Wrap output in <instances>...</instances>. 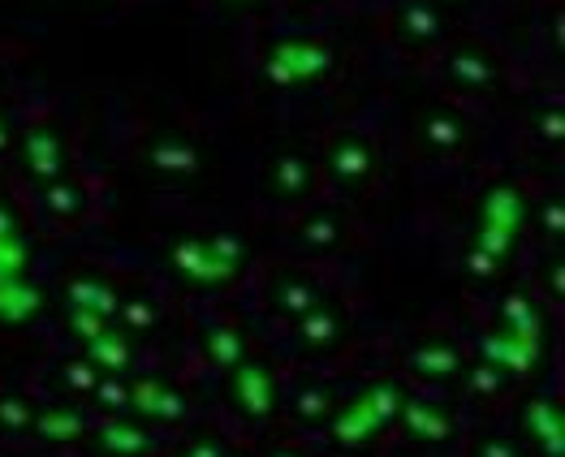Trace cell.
Instances as JSON below:
<instances>
[{"instance_id": "6da1fadb", "label": "cell", "mask_w": 565, "mask_h": 457, "mask_svg": "<svg viewBox=\"0 0 565 457\" xmlns=\"http://www.w3.org/2000/svg\"><path fill=\"white\" fill-rule=\"evenodd\" d=\"M527 221V203L513 186H492L479 199V233H475V250H484L488 259H506V250L513 246V237L522 233Z\"/></svg>"}, {"instance_id": "7a4b0ae2", "label": "cell", "mask_w": 565, "mask_h": 457, "mask_svg": "<svg viewBox=\"0 0 565 457\" xmlns=\"http://www.w3.org/2000/svg\"><path fill=\"white\" fill-rule=\"evenodd\" d=\"M333 60H337L333 48L320 44V40H281V44H273L264 69L277 87H302V82L324 78L333 69Z\"/></svg>"}, {"instance_id": "3957f363", "label": "cell", "mask_w": 565, "mask_h": 457, "mask_svg": "<svg viewBox=\"0 0 565 457\" xmlns=\"http://www.w3.org/2000/svg\"><path fill=\"white\" fill-rule=\"evenodd\" d=\"M229 393H233V405L251 419V423H264L273 410H277V380L264 363L255 358H242L237 367H229Z\"/></svg>"}, {"instance_id": "277c9868", "label": "cell", "mask_w": 565, "mask_h": 457, "mask_svg": "<svg viewBox=\"0 0 565 457\" xmlns=\"http://www.w3.org/2000/svg\"><path fill=\"white\" fill-rule=\"evenodd\" d=\"M130 410L134 414H143V419H152V423H177V419H186V410H190V401L186 393L169 384V380H160V376H147V380H134L130 384Z\"/></svg>"}, {"instance_id": "5b68a950", "label": "cell", "mask_w": 565, "mask_h": 457, "mask_svg": "<svg viewBox=\"0 0 565 457\" xmlns=\"http://www.w3.org/2000/svg\"><path fill=\"white\" fill-rule=\"evenodd\" d=\"M169 259H173V268H177L181 277H190L195 286H225L229 277H237V268L221 264L203 237H181V242H173Z\"/></svg>"}, {"instance_id": "8992f818", "label": "cell", "mask_w": 565, "mask_h": 457, "mask_svg": "<svg viewBox=\"0 0 565 457\" xmlns=\"http://www.w3.org/2000/svg\"><path fill=\"white\" fill-rule=\"evenodd\" d=\"M22 165L40 186H53V181L65 177V143H60V134L53 125H35L22 138Z\"/></svg>"}, {"instance_id": "52a82bcc", "label": "cell", "mask_w": 565, "mask_h": 457, "mask_svg": "<svg viewBox=\"0 0 565 457\" xmlns=\"http://www.w3.org/2000/svg\"><path fill=\"white\" fill-rule=\"evenodd\" d=\"M479 363H492V367L506 371V376H527V371L540 363V342L513 337L506 328H497V333L484 337V358H479Z\"/></svg>"}, {"instance_id": "ba28073f", "label": "cell", "mask_w": 565, "mask_h": 457, "mask_svg": "<svg viewBox=\"0 0 565 457\" xmlns=\"http://www.w3.org/2000/svg\"><path fill=\"white\" fill-rule=\"evenodd\" d=\"M372 165H376V152H372V143H367L363 134H337V138H333V147H329V169H333L337 181L358 186V181L372 177Z\"/></svg>"}, {"instance_id": "9c48e42d", "label": "cell", "mask_w": 565, "mask_h": 457, "mask_svg": "<svg viewBox=\"0 0 565 457\" xmlns=\"http://www.w3.org/2000/svg\"><path fill=\"white\" fill-rule=\"evenodd\" d=\"M397 419L406 423V436H410V441H423V445H441V441L453 436V414H445L436 401L406 398Z\"/></svg>"}, {"instance_id": "30bf717a", "label": "cell", "mask_w": 565, "mask_h": 457, "mask_svg": "<svg viewBox=\"0 0 565 457\" xmlns=\"http://www.w3.org/2000/svg\"><path fill=\"white\" fill-rule=\"evenodd\" d=\"M380 432H385L380 414H376L363 398L345 401V405H341V414L333 419V441L345 445V449H363V445H367V441H376Z\"/></svg>"}, {"instance_id": "8fae6325", "label": "cell", "mask_w": 565, "mask_h": 457, "mask_svg": "<svg viewBox=\"0 0 565 457\" xmlns=\"http://www.w3.org/2000/svg\"><path fill=\"white\" fill-rule=\"evenodd\" d=\"M445 69H450V78L457 87H470V91H484V87H492V82L501 78L497 60L488 57L484 48H475V44L453 48L450 57H445Z\"/></svg>"}, {"instance_id": "7c38bea8", "label": "cell", "mask_w": 565, "mask_h": 457, "mask_svg": "<svg viewBox=\"0 0 565 457\" xmlns=\"http://www.w3.org/2000/svg\"><path fill=\"white\" fill-rule=\"evenodd\" d=\"M397 18H401L406 40H414V44H436L445 35V9L432 0H401Z\"/></svg>"}, {"instance_id": "4fadbf2b", "label": "cell", "mask_w": 565, "mask_h": 457, "mask_svg": "<svg viewBox=\"0 0 565 457\" xmlns=\"http://www.w3.org/2000/svg\"><path fill=\"white\" fill-rule=\"evenodd\" d=\"M40 306H44V293L31 286V281H22V277H0V324L18 328V324L35 320Z\"/></svg>"}, {"instance_id": "5bb4252c", "label": "cell", "mask_w": 565, "mask_h": 457, "mask_svg": "<svg viewBox=\"0 0 565 457\" xmlns=\"http://www.w3.org/2000/svg\"><path fill=\"white\" fill-rule=\"evenodd\" d=\"M311 160L302 152H281L273 165H268V190L277 199H302L311 190Z\"/></svg>"}, {"instance_id": "9a60e30c", "label": "cell", "mask_w": 565, "mask_h": 457, "mask_svg": "<svg viewBox=\"0 0 565 457\" xmlns=\"http://www.w3.org/2000/svg\"><path fill=\"white\" fill-rule=\"evenodd\" d=\"M147 160L152 169L169 172V177H186V172L199 169V147L181 134H160L152 147H147Z\"/></svg>"}, {"instance_id": "2e32d148", "label": "cell", "mask_w": 565, "mask_h": 457, "mask_svg": "<svg viewBox=\"0 0 565 457\" xmlns=\"http://www.w3.org/2000/svg\"><path fill=\"white\" fill-rule=\"evenodd\" d=\"M527 423H531V432H535V441H540L544 454L565 457V419H562V405H557V401H549V398L531 401Z\"/></svg>"}, {"instance_id": "e0dca14e", "label": "cell", "mask_w": 565, "mask_h": 457, "mask_svg": "<svg viewBox=\"0 0 565 457\" xmlns=\"http://www.w3.org/2000/svg\"><path fill=\"white\" fill-rule=\"evenodd\" d=\"M410 371L423 380H450L462 371V349L450 342H428L419 349H410Z\"/></svg>"}, {"instance_id": "ac0fdd59", "label": "cell", "mask_w": 565, "mask_h": 457, "mask_svg": "<svg viewBox=\"0 0 565 457\" xmlns=\"http://www.w3.org/2000/svg\"><path fill=\"white\" fill-rule=\"evenodd\" d=\"M87 363L100 367V371H109V376H121V371L130 367V337H125V328L104 324V328L87 342Z\"/></svg>"}, {"instance_id": "d6986e66", "label": "cell", "mask_w": 565, "mask_h": 457, "mask_svg": "<svg viewBox=\"0 0 565 457\" xmlns=\"http://www.w3.org/2000/svg\"><path fill=\"white\" fill-rule=\"evenodd\" d=\"M117 302L121 298H117V289L104 277H78V281H69V306H78V311H91L100 320H113Z\"/></svg>"}, {"instance_id": "ffe728a7", "label": "cell", "mask_w": 565, "mask_h": 457, "mask_svg": "<svg viewBox=\"0 0 565 457\" xmlns=\"http://www.w3.org/2000/svg\"><path fill=\"white\" fill-rule=\"evenodd\" d=\"M273 302H277L281 315L302 320L307 311H315V306L324 302V293H320V286H315L311 277H281L277 289H273Z\"/></svg>"}, {"instance_id": "44dd1931", "label": "cell", "mask_w": 565, "mask_h": 457, "mask_svg": "<svg viewBox=\"0 0 565 457\" xmlns=\"http://www.w3.org/2000/svg\"><path fill=\"white\" fill-rule=\"evenodd\" d=\"M100 449L109 457H143L152 454V436L143 427H134L130 419H113L100 427Z\"/></svg>"}, {"instance_id": "7402d4cb", "label": "cell", "mask_w": 565, "mask_h": 457, "mask_svg": "<svg viewBox=\"0 0 565 457\" xmlns=\"http://www.w3.org/2000/svg\"><path fill=\"white\" fill-rule=\"evenodd\" d=\"M31 427H35V436L48 441V445H74V441L87 436V423H82V414H74V410H44V414L31 419Z\"/></svg>"}, {"instance_id": "603a6c76", "label": "cell", "mask_w": 565, "mask_h": 457, "mask_svg": "<svg viewBox=\"0 0 565 457\" xmlns=\"http://www.w3.org/2000/svg\"><path fill=\"white\" fill-rule=\"evenodd\" d=\"M341 333H345V315L333 311V306H324V302L298 320V337L307 345H333Z\"/></svg>"}, {"instance_id": "cb8c5ba5", "label": "cell", "mask_w": 565, "mask_h": 457, "mask_svg": "<svg viewBox=\"0 0 565 457\" xmlns=\"http://www.w3.org/2000/svg\"><path fill=\"white\" fill-rule=\"evenodd\" d=\"M423 138L436 152H453V147H462L466 125H462V116L453 113V109H432V113L423 116Z\"/></svg>"}, {"instance_id": "d4e9b609", "label": "cell", "mask_w": 565, "mask_h": 457, "mask_svg": "<svg viewBox=\"0 0 565 457\" xmlns=\"http://www.w3.org/2000/svg\"><path fill=\"white\" fill-rule=\"evenodd\" d=\"M44 203H48V212L57 216V221H78L82 212H87V190L78 186V181H69V177H60L53 186H44Z\"/></svg>"}, {"instance_id": "484cf974", "label": "cell", "mask_w": 565, "mask_h": 457, "mask_svg": "<svg viewBox=\"0 0 565 457\" xmlns=\"http://www.w3.org/2000/svg\"><path fill=\"white\" fill-rule=\"evenodd\" d=\"M203 345H208V358H212L217 367H237V363L246 358L242 333L229 328V324H208V328H203Z\"/></svg>"}, {"instance_id": "4316f807", "label": "cell", "mask_w": 565, "mask_h": 457, "mask_svg": "<svg viewBox=\"0 0 565 457\" xmlns=\"http://www.w3.org/2000/svg\"><path fill=\"white\" fill-rule=\"evenodd\" d=\"M501 320H506V333L540 342V311H535V302L527 293H509L506 306H501Z\"/></svg>"}, {"instance_id": "83f0119b", "label": "cell", "mask_w": 565, "mask_h": 457, "mask_svg": "<svg viewBox=\"0 0 565 457\" xmlns=\"http://www.w3.org/2000/svg\"><path fill=\"white\" fill-rule=\"evenodd\" d=\"M302 242H307V246H315V250L337 246L341 242V216H333V212H315V216L302 225Z\"/></svg>"}, {"instance_id": "f1b7e54d", "label": "cell", "mask_w": 565, "mask_h": 457, "mask_svg": "<svg viewBox=\"0 0 565 457\" xmlns=\"http://www.w3.org/2000/svg\"><path fill=\"white\" fill-rule=\"evenodd\" d=\"M363 401L380 414V423L389 427V423H397V414H401V405H406V393L397 389V384H376V389H367L363 393Z\"/></svg>"}, {"instance_id": "f546056e", "label": "cell", "mask_w": 565, "mask_h": 457, "mask_svg": "<svg viewBox=\"0 0 565 457\" xmlns=\"http://www.w3.org/2000/svg\"><path fill=\"white\" fill-rule=\"evenodd\" d=\"M26 264H31V246H26V237H22V233L0 237V277H22V272H26Z\"/></svg>"}, {"instance_id": "4dcf8cb0", "label": "cell", "mask_w": 565, "mask_h": 457, "mask_svg": "<svg viewBox=\"0 0 565 457\" xmlns=\"http://www.w3.org/2000/svg\"><path fill=\"white\" fill-rule=\"evenodd\" d=\"M91 398L100 401L104 410H113V414H125L130 410V384L121 376H100L96 389H91Z\"/></svg>"}, {"instance_id": "1f68e13d", "label": "cell", "mask_w": 565, "mask_h": 457, "mask_svg": "<svg viewBox=\"0 0 565 457\" xmlns=\"http://www.w3.org/2000/svg\"><path fill=\"white\" fill-rule=\"evenodd\" d=\"M208 246H212V255L229 264V268H242L246 264V242L237 237V233H212V237H203Z\"/></svg>"}, {"instance_id": "d6a6232c", "label": "cell", "mask_w": 565, "mask_h": 457, "mask_svg": "<svg viewBox=\"0 0 565 457\" xmlns=\"http://www.w3.org/2000/svg\"><path fill=\"white\" fill-rule=\"evenodd\" d=\"M117 311H121L125 328H139V333L156 328V306L147 298H125V302H117Z\"/></svg>"}, {"instance_id": "836d02e7", "label": "cell", "mask_w": 565, "mask_h": 457, "mask_svg": "<svg viewBox=\"0 0 565 457\" xmlns=\"http://www.w3.org/2000/svg\"><path fill=\"white\" fill-rule=\"evenodd\" d=\"M0 427L4 432H26L31 427V405L18 398V393L0 398Z\"/></svg>"}, {"instance_id": "e575fe53", "label": "cell", "mask_w": 565, "mask_h": 457, "mask_svg": "<svg viewBox=\"0 0 565 457\" xmlns=\"http://www.w3.org/2000/svg\"><path fill=\"white\" fill-rule=\"evenodd\" d=\"M506 384H509V376L506 371H497L492 363H479V367L470 371V389H475V393H484V398H497Z\"/></svg>"}, {"instance_id": "d590c367", "label": "cell", "mask_w": 565, "mask_h": 457, "mask_svg": "<svg viewBox=\"0 0 565 457\" xmlns=\"http://www.w3.org/2000/svg\"><path fill=\"white\" fill-rule=\"evenodd\" d=\"M293 410H298V419H324L329 414V393L324 389H302L293 398Z\"/></svg>"}, {"instance_id": "8d00e7d4", "label": "cell", "mask_w": 565, "mask_h": 457, "mask_svg": "<svg viewBox=\"0 0 565 457\" xmlns=\"http://www.w3.org/2000/svg\"><path fill=\"white\" fill-rule=\"evenodd\" d=\"M104 324H109V320H100V315H91V311H78V306L69 311V328H74V333L82 337V345L91 342V337H96V333H100Z\"/></svg>"}, {"instance_id": "74e56055", "label": "cell", "mask_w": 565, "mask_h": 457, "mask_svg": "<svg viewBox=\"0 0 565 457\" xmlns=\"http://www.w3.org/2000/svg\"><path fill=\"white\" fill-rule=\"evenodd\" d=\"M475 457H518V454H513L509 441H497V436H492V441H484V445L475 449Z\"/></svg>"}, {"instance_id": "f35d334b", "label": "cell", "mask_w": 565, "mask_h": 457, "mask_svg": "<svg viewBox=\"0 0 565 457\" xmlns=\"http://www.w3.org/2000/svg\"><path fill=\"white\" fill-rule=\"evenodd\" d=\"M13 233H22V225H18V212H13L9 203H0V237H13Z\"/></svg>"}, {"instance_id": "ab89813d", "label": "cell", "mask_w": 565, "mask_h": 457, "mask_svg": "<svg viewBox=\"0 0 565 457\" xmlns=\"http://www.w3.org/2000/svg\"><path fill=\"white\" fill-rule=\"evenodd\" d=\"M544 228H553V233H562V228H565V208H562V203H549V208H544Z\"/></svg>"}, {"instance_id": "60d3db41", "label": "cell", "mask_w": 565, "mask_h": 457, "mask_svg": "<svg viewBox=\"0 0 565 457\" xmlns=\"http://www.w3.org/2000/svg\"><path fill=\"white\" fill-rule=\"evenodd\" d=\"M186 457H221V449H217V445H195Z\"/></svg>"}, {"instance_id": "b9f144b4", "label": "cell", "mask_w": 565, "mask_h": 457, "mask_svg": "<svg viewBox=\"0 0 565 457\" xmlns=\"http://www.w3.org/2000/svg\"><path fill=\"white\" fill-rule=\"evenodd\" d=\"M432 4H441V9H462V4H470V0H432Z\"/></svg>"}, {"instance_id": "7bdbcfd3", "label": "cell", "mask_w": 565, "mask_h": 457, "mask_svg": "<svg viewBox=\"0 0 565 457\" xmlns=\"http://www.w3.org/2000/svg\"><path fill=\"white\" fill-rule=\"evenodd\" d=\"M9 147V125H4V116H0V152Z\"/></svg>"}, {"instance_id": "ee69618b", "label": "cell", "mask_w": 565, "mask_h": 457, "mask_svg": "<svg viewBox=\"0 0 565 457\" xmlns=\"http://www.w3.org/2000/svg\"><path fill=\"white\" fill-rule=\"evenodd\" d=\"M273 457H302V454H293V449H277Z\"/></svg>"}, {"instance_id": "f6af8a7d", "label": "cell", "mask_w": 565, "mask_h": 457, "mask_svg": "<svg viewBox=\"0 0 565 457\" xmlns=\"http://www.w3.org/2000/svg\"><path fill=\"white\" fill-rule=\"evenodd\" d=\"M225 4H237V9H246V4H255V0H225Z\"/></svg>"}, {"instance_id": "bcb514c9", "label": "cell", "mask_w": 565, "mask_h": 457, "mask_svg": "<svg viewBox=\"0 0 565 457\" xmlns=\"http://www.w3.org/2000/svg\"><path fill=\"white\" fill-rule=\"evenodd\" d=\"M302 4H324V0H302Z\"/></svg>"}]
</instances>
